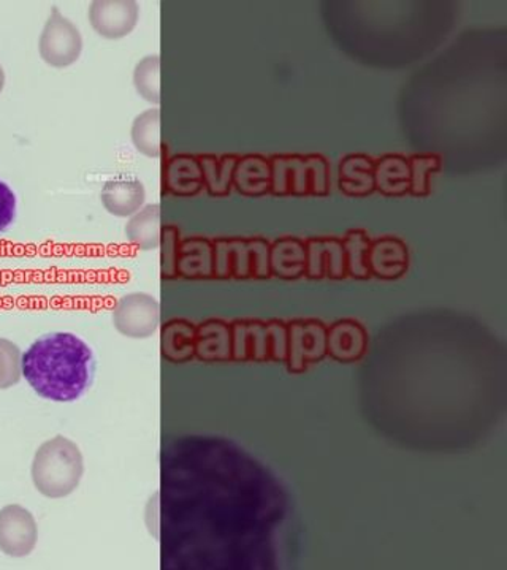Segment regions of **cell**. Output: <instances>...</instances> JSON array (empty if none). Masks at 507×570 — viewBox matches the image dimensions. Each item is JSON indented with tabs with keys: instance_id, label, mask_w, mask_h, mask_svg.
<instances>
[{
	"instance_id": "cell-1",
	"label": "cell",
	"mask_w": 507,
	"mask_h": 570,
	"mask_svg": "<svg viewBox=\"0 0 507 570\" xmlns=\"http://www.w3.org/2000/svg\"><path fill=\"white\" fill-rule=\"evenodd\" d=\"M21 368L38 397L55 403H72L93 383L94 353L79 336L58 331L34 341L23 353Z\"/></svg>"
},
{
	"instance_id": "cell-2",
	"label": "cell",
	"mask_w": 507,
	"mask_h": 570,
	"mask_svg": "<svg viewBox=\"0 0 507 570\" xmlns=\"http://www.w3.org/2000/svg\"><path fill=\"white\" fill-rule=\"evenodd\" d=\"M85 474L82 450L73 440L56 436L41 444L35 452L31 475L40 495L61 499L79 488Z\"/></svg>"
},
{
	"instance_id": "cell-3",
	"label": "cell",
	"mask_w": 507,
	"mask_h": 570,
	"mask_svg": "<svg viewBox=\"0 0 507 570\" xmlns=\"http://www.w3.org/2000/svg\"><path fill=\"white\" fill-rule=\"evenodd\" d=\"M268 160L276 197H325L330 192V167L321 154H281Z\"/></svg>"
},
{
	"instance_id": "cell-4",
	"label": "cell",
	"mask_w": 507,
	"mask_h": 570,
	"mask_svg": "<svg viewBox=\"0 0 507 570\" xmlns=\"http://www.w3.org/2000/svg\"><path fill=\"white\" fill-rule=\"evenodd\" d=\"M215 278L268 279L270 271V243L254 240H216Z\"/></svg>"
},
{
	"instance_id": "cell-5",
	"label": "cell",
	"mask_w": 507,
	"mask_h": 570,
	"mask_svg": "<svg viewBox=\"0 0 507 570\" xmlns=\"http://www.w3.org/2000/svg\"><path fill=\"white\" fill-rule=\"evenodd\" d=\"M83 52V35L75 23L62 15L58 7H52L38 38V54L41 61L55 69H65L75 64Z\"/></svg>"
},
{
	"instance_id": "cell-6",
	"label": "cell",
	"mask_w": 507,
	"mask_h": 570,
	"mask_svg": "<svg viewBox=\"0 0 507 570\" xmlns=\"http://www.w3.org/2000/svg\"><path fill=\"white\" fill-rule=\"evenodd\" d=\"M113 325L125 338H152L160 327V304L149 293H128L114 304Z\"/></svg>"
},
{
	"instance_id": "cell-7",
	"label": "cell",
	"mask_w": 507,
	"mask_h": 570,
	"mask_svg": "<svg viewBox=\"0 0 507 570\" xmlns=\"http://www.w3.org/2000/svg\"><path fill=\"white\" fill-rule=\"evenodd\" d=\"M327 356V327L321 320H293L288 324V369L302 374L307 365Z\"/></svg>"
},
{
	"instance_id": "cell-8",
	"label": "cell",
	"mask_w": 507,
	"mask_h": 570,
	"mask_svg": "<svg viewBox=\"0 0 507 570\" xmlns=\"http://www.w3.org/2000/svg\"><path fill=\"white\" fill-rule=\"evenodd\" d=\"M38 526L33 513L17 504L0 509V551L12 558L29 556L37 547Z\"/></svg>"
},
{
	"instance_id": "cell-9",
	"label": "cell",
	"mask_w": 507,
	"mask_h": 570,
	"mask_svg": "<svg viewBox=\"0 0 507 570\" xmlns=\"http://www.w3.org/2000/svg\"><path fill=\"white\" fill-rule=\"evenodd\" d=\"M87 20L100 37L119 40L134 33L140 5L134 0H96L89 3Z\"/></svg>"
},
{
	"instance_id": "cell-10",
	"label": "cell",
	"mask_w": 507,
	"mask_h": 570,
	"mask_svg": "<svg viewBox=\"0 0 507 570\" xmlns=\"http://www.w3.org/2000/svg\"><path fill=\"white\" fill-rule=\"evenodd\" d=\"M306 247V268L304 276L311 281H321L324 278H348L346 271L345 250L338 238H310L304 243Z\"/></svg>"
},
{
	"instance_id": "cell-11",
	"label": "cell",
	"mask_w": 507,
	"mask_h": 570,
	"mask_svg": "<svg viewBox=\"0 0 507 570\" xmlns=\"http://www.w3.org/2000/svg\"><path fill=\"white\" fill-rule=\"evenodd\" d=\"M409 268V251L403 241L394 237L377 238L369 250L370 275L383 281L403 278Z\"/></svg>"
},
{
	"instance_id": "cell-12",
	"label": "cell",
	"mask_w": 507,
	"mask_h": 570,
	"mask_svg": "<svg viewBox=\"0 0 507 570\" xmlns=\"http://www.w3.org/2000/svg\"><path fill=\"white\" fill-rule=\"evenodd\" d=\"M369 351V333L360 322L342 319L327 328V355L339 363H355Z\"/></svg>"
},
{
	"instance_id": "cell-13",
	"label": "cell",
	"mask_w": 507,
	"mask_h": 570,
	"mask_svg": "<svg viewBox=\"0 0 507 570\" xmlns=\"http://www.w3.org/2000/svg\"><path fill=\"white\" fill-rule=\"evenodd\" d=\"M145 185L134 177L113 178L100 191L101 206L117 218H131L145 206Z\"/></svg>"
},
{
	"instance_id": "cell-14",
	"label": "cell",
	"mask_w": 507,
	"mask_h": 570,
	"mask_svg": "<svg viewBox=\"0 0 507 570\" xmlns=\"http://www.w3.org/2000/svg\"><path fill=\"white\" fill-rule=\"evenodd\" d=\"M232 328V360L236 362H267L270 360V339L267 324L261 320H237Z\"/></svg>"
},
{
	"instance_id": "cell-15",
	"label": "cell",
	"mask_w": 507,
	"mask_h": 570,
	"mask_svg": "<svg viewBox=\"0 0 507 570\" xmlns=\"http://www.w3.org/2000/svg\"><path fill=\"white\" fill-rule=\"evenodd\" d=\"M339 191L348 197H370L374 187V160L366 154L342 157L338 166Z\"/></svg>"
},
{
	"instance_id": "cell-16",
	"label": "cell",
	"mask_w": 507,
	"mask_h": 570,
	"mask_svg": "<svg viewBox=\"0 0 507 570\" xmlns=\"http://www.w3.org/2000/svg\"><path fill=\"white\" fill-rule=\"evenodd\" d=\"M195 356L202 362L232 360V328L222 320H206L195 331Z\"/></svg>"
},
{
	"instance_id": "cell-17",
	"label": "cell",
	"mask_w": 507,
	"mask_h": 570,
	"mask_svg": "<svg viewBox=\"0 0 507 570\" xmlns=\"http://www.w3.org/2000/svg\"><path fill=\"white\" fill-rule=\"evenodd\" d=\"M164 183L167 191L177 197H195L201 194L203 184V173L198 157L174 156L167 162Z\"/></svg>"
},
{
	"instance_id": "cell-18",
	"label": "cell",
	"mask_w": 507,
	"mask_h": 570,
	"mask_svg": "<svg viewBox=\"0 0 507 570\" xmlns=\"http://www.w3.org/2000/svg\"><path fill=\"white\" fill-rule=\"evenodd\" d=\"M233 185L244 197H262L270 194L271 168L270 160L257 154L238 157L233 170Z\"/></svg>"
},
{
	"instance_id": "cell-19",
	"label": "cell",
	"mask_w": 507,
	"mask_h": 570,
	"mask_svg": "<svg viewBox=\"0 0 507 570\" xmlns=\"http://www.w3.org/2000/svg\"><path fill=\"white\" fill-rule=\"evenodd\" d=\"M178 276L186 279L215 278V250L205 238L181 241L178 255Z\"/></svg>"
},
{
	"instance_id": "cell-20",
	"label": "cell",
	"mask_w": 507,
	"mask_h": 570,
	"mask_svg": "<svg viewBox=\"0 0 507 570\" xmlns=\"http://www.w3.org/2000/svg\"><path fill=\"white\" fill-rule=\"evenodd\" d=\"M306 268V247L299 238H279L270 244V271L271 276L297 281L304 276Z\"/></svg>"
},
{
	"instance_id": "cell-21",
	"label": "cell",
	"mask_w": 507,
	"mask_h": 570,
	"mask_svg": "<svg viewBox=\"0 0 507 570\" xmlns=\"http://www.w3.org/2000/svg\"><path fill=\"white\" fill-rule=\"evenodd\" d=\"M374 187L386 197L409 194L411 170L405 156L387 154L374 162Z\"/></svg>"
},
{
	"instance_id": "cell-22",
	"label": "cell",
	"mask_w": 507,
	"mask_h": 570,
	"mask_svg": "<svg viewBox=\"0 0 507 570\" xmlns=\"http://www.w3.org/2000/svg\"><path fill=\"white\" fill-rule=\"evenodd\" d=\"M124 232L132 246L142 251L157 250L160 243V232H162L159 203L145 205L134 216H131L125 223Z\"/></svg>"
},
{
	"instance_id": "cell-23",
	"label": "cell",
	"mask_w": 507,
	"mask_h": 570,
	"mask_svg": "<svg viewBox=\"0 0 507 570\" xmlns=\"http://www.w3.org/2000/svg\"><path fill=\"white\" fill-rule=\"evenodd\" d=\"M195 331L188 320L167 322L160 331V352L171 363H184L195 356Z\"/></svg>"
},
{
	"instance_id": "cell-24",
	"label": "cell",
	"mask_w": 507,
	"mask_h": 570,
	"mask_svg": "<svg viewBox=\"0 0 507 570\" xmlns=\"http://www.w3.org/2000/svg\"><path fill=\"white\" fill-rule=\"evenodd\" d=\"M203 173V184L212 197H227L232 191L233 170L238 162L237 156H203L198 157Z\"/></svg>"
},
{
	"instance_id": "cell-25",
	"label": "cell",
	"mask_w": 507,
	"mask_h": 570,
	"mask_svg": "<svg viewBox=\"0 0 507 570\" xmlns=\"http://www.w3.org/2000/svg\"><path fill=\"white\" fill-rule=\"evenodd\" d=\"M131 140L136 151L143 154V156L152 157V159L160 156L162 145H160L159 108L143 111L134 119L131 128Z\"/></svg>"
},
{
	"instance_id": "cell-26",
	"label": "cell",
	"mask_w": 507,
	"mask_h": 570,
	"mask_svg": "<svg viewBox=\"0 0 507 570\" xmlns=\"http://www.w3.org/2000/svg\"><path fill=\"white\" fill-rule=\"evenodd\" d=\"M345 250L346 271L351 278L366 281L372 278L369 269V250L372 240L365 230L352 229L341 240Z\"/></svg>"
},
{
	"instance_id": "cell-27",
	"label": "cell",
	"mask_w": 507,
	"mask_h": 570,
	"mask_svg": "<svg viewBox=\"0 0 507 570\" xmlns=\"http://www.w3.org/2000/svg\"><path fill=\"white\" fill-rule=\"evenodd\" d=\"M136 94L153 105L160 104V56L149 54L140 59L132 75Z\"/></svg>"
},
{
	"instance_id": "cell-28",
	"label": "cell",
	"mask_w": 507,
	"mask_h": 570,
	"mask_svg": "<svg viewBox=\"0 0 507 570\" xmlns=\"http://www.w3.org/2000/svg\"><path fill=\"white\" fill-rule=\"evenodd\" d=\"M409 170H411V187L409 194L412 197H426L432 192L430 187V177L438 173L443 160L436 154H415L408 159Z\"/></svg>"
},
{
	"instance_id": "cell-29",
	"label": "cell",
	"mask_w": 507,
	"mask_h": 570,
	"mask_svg": "<svg viewBox=\"0 0 507 570\" xmlns=\"http://www.w3.org/2000/svg\"><path fill=\"white\" fill-rule=\"evenodd\" d=\"M20 348L10 339L0 338V390L16 386L23 376Z\"/></svg>"
},
{
	"instance_id": "cell-30",
	"label": "cell",
	"mask_w": 507,
	"mask_h": 570,
	"mask_svg": "<svg viewBox=\"0 0 507 570\" xmlns=\"http://www.w3.org/2000/svg\"><path fill=\"white\" fill-rule=\"evenodd\" d=\"M180 230L178 227H164L160 232V275L164 279L178 278V255H180Z\"/></svg>"
},
{
	"instance_id": "cell-31",
	"label": "cell",
	"mask_w": 507,
	"mask_h": 570,
	"mask_svg": "<svg viewBox=\"0 0 507 570\" xmlns=\"http://www.w3.org/2000/svg\"><path fill=\"white\" fill-rule=\"evenodd\" d=\"M268 339H270V360L276 363H286L288 359V325L281 320H271L267 324Z\"/></svg>"
},
{
	"instance_id": "cell-32",
	"label": "cell",
	"mask_w": 507,
	"mask_h": 570,
	"mask_svg": "<svg viewBox=\"0 0 507 570\" xmlns=\"http://www.w3.org/2000/svg\"><path fill=\"white\" fill-rule=\"evenodd\" d=\"M16 195L5 181L0 180V233L5 232L16 218Z\"/></svg>"
},
{
	"instance_id": "cell-33",
	"label": "cell",
	"mask_w": 507,
	"mask_h": 570,
	"mask_svg": "<svg viewBox=\"0 0 507 570\" xmlns=\"http://www.w3.org/2000/svg\"><path fill=\"white\" fill-rule=\"evenodd\" d=\"M7 76L3 72L2 65H0V93H2L3 87H5Z\"/></svg>"
}]
</instances>
